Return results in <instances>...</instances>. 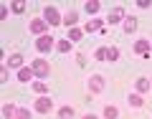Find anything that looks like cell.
<instances>
[{
	"label": "cell",
	"instance_id": "6da1fadb",
	"mask_svg": "<svg viewBox=\"0 0 152 119\" xmlns=\"http://www.w3.org/2000/svg\"><path fill=\"white\" fill-rule=\"evenodd\" d=\"M31 69H33V74H36V79H48L51 76V64L46 58H33Z\"/></svg>",
	"mask_w": 152,
	"mask_h": 119
},
{
	"label": "cell",
	"instance_id": "d4e9b609",
	"mask_svg": "<svg viewBox=\"0 0 152 119\" xmlns=\"http://www.w3.org/2000/svg\"><path fill=\"white\" fill-rule=\"evenodd\" d=\"M15 119H31V112H28V109H18V117Z\"/></svg>",
	"mask_w": 152,
	"mask_h": 119
},
{
	"label": "cell",
	"instance_id": "e0dca14e",
	"mask_svg": "<svg viewBox=\"0 0 152 119\" xmlns=\"http://www.w3.org/2000/svg\"><path fill=\"white\" fill-rule=\"evenodd\" d=\"M84 8H86V13H89V15H94V13H96L99 8H102V3H99V0H89V3H86Z\"/></svg>",
	"mask_w": 152,
	"mask_h": 119
},
{
	"label": "cell",
	"instance_id": "3957f363",
	"mask_svg": "<svg viewBox=\"0 0 152 119\" xmlns=\"http://www.w3.org/2000/svg\"><path fill=\"white\" fill-rule=\"evenodd\" d=\"M53 46H56V43H53V38H51L48 33H46V36H41V38L36 41V48L41 51V53H48V51L53 48Z\"/></svg>",
	"mask_w": 152,
	"mask_h": 119
},
{
	"label": "cell",
	"instance_id": "7c38bea8",
	"mask_svg": "<svg viewBox=\"0 0 152 119\" xmlns=\"http://www.w3.org/2000/svg\"><path fill=\"white\" fill-rule=\"evenodd\" d=\"M5 66H10V69H18V71H20V69H23V56H20V53H13L10 58H8Z\"/></svg>",
	"mask_w": 152,
	"mask_h": 119
},
{
	"label": "cell",
	"instance_id": "44dd1931",
	"mask_svg": "<svg viewBox=\"0 0 152 119\" xmlns=\"http://www.w3.org/2000/svg\"><path fill=\"white\" fill-rule=\"evenodd\" d=\"M104 117H107V119H117V117H119V109H117V107H107V109H104Z\"/></svg>",
	"mask_w": 152,
	"mask_h": 119
},
{
	"label": "cell",
	"instance_id": "f1b7e54d",
	"mask_svg": "<svg viewBox=\"0 0 152 119\" xmlns=\"http://www.w3.org/2000/svg\"><path fill=\"white\" fill-rule=\"evenodd\" d=\"M84 119H96V117H94V114H86V117H84Z\"/></svg>",
	"mask_w": 152,
	"mask_h": 119
},
{
	"label": "cell",
	"instance_id": "d6986e66",
	"mask_svg": "<svg viewBox=\"0 0 152 119\" xmlns=\"http://www.w3.org/2000/svg\"><path fill=\"white\" fill-rule=\"evenodd\" d=\"M119 58V48H117V46H109L107 48V61H117Z\"/></svg>",
	"mask_w": 152,
	"mask_h": 119
},
{
	"label": "cell",
	"instance_id": "ba28073f",
	"mask_svg": "<svg viewBox=\"0 0 152 119\" xmlns=\"http://www.w3.org/2000/svg\"><path fill=\"white\" fill-rule=\"evenodd\" d=\"M109 26H117V23H124V8H114L112 13H109Z\"/></svg>",
	"mask_w": 152,
	"mask_h": 119
},
{
	"label": "cell",
	"instance_id": "9a60e30c",
	"mask_svg": "<svg viewBox=\"0 0 152 119\" xmlns=\"http://www.w3.org/2000/svg\"><path fill=\"white\" fill-rule=\"evenodd\" d=\"M145 91H150V79H137V94H145Z\"/></svg>",
	"mask_w": 152,
	"mask_h": 119
},
{
	"label": "cell",
	"instance_id": "ffe728a7",
	"mask_svg": "<svg viewBox=\"0 0 152 119\" xmlns=\"http://www.w3.org/2000/svg\"><path fill=\"white\" fill-rule=\"evenodd\" d=\"M81 36H84V33L79 31V28H71V31H69V41H71V43H76V41H81Z\"/></svg>",
	"mask_w": 152,
	"mask_h": 119
},
{
	"label": "cell",
	"instance_id": "4fadbf2b",
	"mask_svg": "<svg viewBox=\"0 0 152 119\" xmlns=\"http://www.w3.org/2000/svg\"><path fill=\"white\" fill-rule=\"evenodd\" d=\"M129 107H134V109H140V107H145V99H142V94H129Z\"/></svg>",
	"mask_w": 152,
	"mask_h": 119
},
{
	"label": "cell",
	"instance_id": "7402d4cb",
	"mask_svg": "<svg viewBox=\"0 0 152 119\" xmlns=\"http://www.w3.org/2000/svg\"><path fill=\"white\" fill-rule=\"evenodd\" d=\"M94 31H102V20H89L86 23V33H94Z\"/></svg>",
	"mask_w": 152,
	"mask_h": 119
},
{
	"label": "cell",
	"instance_id": "52a82bcc",
	"mask_svg": "<svg viewBox=\"0 0 152 119\" xmlns=\"http://www.w3.org/2000/svg\"><path fill=\"white\" fill-rule=\"evenodd\" d=\"M102 89H104V76L94 74L91 79H89V91H91V94H99Z\"/></svg>",
	"mask_w": 152,
	"mask_h": 119
},
{
	"label": "cell",
	"instance_id": "9c48e42d",
	"mask_svg": "<svg viewBox=\"0 0 152 119\" xmlns=\"http://www.w3.org/2000/svg\"><path fill=\"white\" fill-rule=\"evenodd\" d=\"M31 79H36V74H33V69H28V66H23V69L18 71V81H20V84H28ZM31 84H33V81H31Z\"/></svg>",
	"mask_w": 152,
	"mask_h": 119
},
{
	"label": "cell",
	"instance_id": "277c9868",
	"mask_svg": "<svg viewBox=\"0 0 152 119\" xmlns=\"http://www.w3.org/2000/svg\"><path fill=\"white\" fill-rule=\"evenodd\" d=\"M51 109H53V99L51 96H38L36 99V112L46 114V112H51Z\"/></svg>",
	"mask_w": 152,
	"mask_h": 119
},
{
	"label": "cell",
	"instance_id": "8992f818",
	"mask_svg": "<svg viewBox=\"0 0 152 119\" xmlns=\"http://www.w3.org/2000/svg\"><path fill=\"white\" fill-rule=\"evenodd\" d=\"M46 26H48V23H46L43 18H36V20H31V33H36L38 38L46 36Z\"/></svg>",
	"mask_w": 152,
	"mask_h": 119
},
{
	"label": "cell",
	"instance_id": "8fae6325",
	"mask_svg": "<svg viewBox=\"0 0 152 119\" xmlns=\"http://www.w3.org/2000/svg\"><path fill=\"white\" fill-rule=\"evenodd\" d=\"M76 20H79V13H76V10H71V13H66V15H64V26H69V31H71V28H76Z\"/></svg>",
	"mask_w": 152,
	"mask_h": 119
},
{
	"label": "cell",
	"instance_id": "484cf974",
	"mask_svg": "<svg viewBox=\"0 0 152 119\" xmlns=\"http://www.w3.org/2000/svg\"><path fill=\"white\" fill-rule=\"evenodd\" d=\"M0 81L3 84L8 81V66H0Z\"/></svg>",
	"mask_w": 152,
	"mask_h": 119
},
{
	"label": "cell",
	"instance_id": "2e32d148",
	"mask_svg": "<svg viewBox=\"0 0 152 119\" xmlns=\"http://www.w3.org/2000/svg\"><path fill=\"white\" fill-rule=\"evenodd\" d=\"M122 28H124V33H134L137 31V20L134 18H124V26Z\"/></svg>",
	"mask_w": 152,
	"mask_h": 119
},
{
	"label": "cell",
	"instance_id": "f546056e",
	"mask_svg": "<svg viewBox=\"0 0 152 119\" xmlns=\"http://www.w3.org/2000/svg\"><path fill=\"white\" fill-rule=\"evenodd\" d=\"M150 89H152V81H150Z\"/></svg>",
	"mask_w": 152,
	"mask_h": 119
},
{
	"label": "cell",
	"instance_id": "7a4b0ae2",
	"mask_svg": "<svg viewBox=\"0 0 152 119\" xmlns=\"http://www.w3.org/2000/svg\"><path fill=\"white\" fill-rule=\"evenodd\" d=\"M43 20L48 23V26H58V23H64V18H61V13L56 10L53 5H48V8L43 10Z\"/></svg>",
	"mask_w": 152,
	"mask_h": 119
},
{
	"label": "cell",
	"instance_id": "30bf717a",
	"mask_svg": "<svg viewBox=\"0 0 152 119\" xmlns=\"http://www.w3.org/2000/svg\"><path fill=\"white\" fill-rule=\"evenodd\" d=\"M31 89H33L36 94H41V96H48V84H46V81H33Z\"/></svg>",
	"mask_w": 152,
	"mask_h": 119
},
{
	"label": "cell",
	"instance_id": "4316f807",
	"mask_svg": "<svg viewBox=\"0 0 152 119\" xmlns=\"http://www.w3.org/2000/svg\"><path fill=\"white\" fill-rule=\"evenodd\" d=\"M23 10H26V5H23V3H13V13H18V15H20Z\"/></svg>",
	"mask_w": 152,
	"mask_h": 119
},
{
	"label": "cell",
	"instance_id": "83f0119b",
	"mask_svg": "<svg viewBox=\"0 0 152 119\" xmlns=\"http://www.w3.org/2000/svg\"><path fill=\"white\" fill-rule=\"evenodd\" d=\"M5 18H8V8L3 5V8H0V20H5Z\"/></svg>",
	"mask_w": 152,
	"mask_h": 119
},
{
	"label": "cell",
	"instance_id": "5bb4252c",
	"mask_svg": "<svg viewBox=\"0 0 152 119\" xmlns=\"http://www.w3.org/2000/svg\"><path fill=\"white\" fill-rule=\"evenodd\" d=\"M3 117H5V119H15L18 117V109L13 107V104H5V107H3Z\"/></svg>",
	"mask_w": 152,
	"mask_h": 119
},
{
	"label": "cell",
	"instance_id": "603a6c76",
	"mask_svg": "<svg viewBox=\"0 0 152 119\" xmlns=\"http://www.w3.org/2000/svg\"><path fill=\"white\" fill-rule=\"evenodd\" d=\"M58 117L61 119H71V117H74V109H71V107H61L58 109Z\"/></svg>",
	"mask_w": 152,
	"mask_h": 119
},
{
	"label": "cell",
	"instance_id": "cb8c5ba5",
	"mask_svg": "<svg viewBox=\"0 0 152 119\" xmlns=\"http://www.w3.org/2000/svg\"><path fill=\"white\" fill-rule=\"evenodd\" d=\"M94 61H107V48H96L94 51Z\"/></svg>",
	"mask_w": 152,
	"mask_h": 119
},
{
	"label": "cell",
	"instance_id": "5b68a950",
	"mask_svg": "<svg viewBox=\"0 0 152 119\" xmlns=\"http://www.w3.org/2000/svg\"><path fill=\"white\" fill-rule=\"evenodd\" d=\"M134 53H140L142 58H152L150 56V41H147V38H142V41L134 43Z\"/></svg>",
	"mask_w": 152,
	"mask_h": 119
},
{
	"label": "cell",
	"instance_id": "ac0fdd59",
	"mask_svg": "<svg viewBox=\"0 0 152 119\" xmlns=\"http://www.w3.org/2000/svg\"><path fill=\"white\" fill-rule=\"evenodd\" d=\"M56 48H58L61 53H69V51H71V41H69V38H64V41H58V43H56Z\"/></svg>",
	"mask_w": 152,
	"mask_h": 119
}]
</instances>
